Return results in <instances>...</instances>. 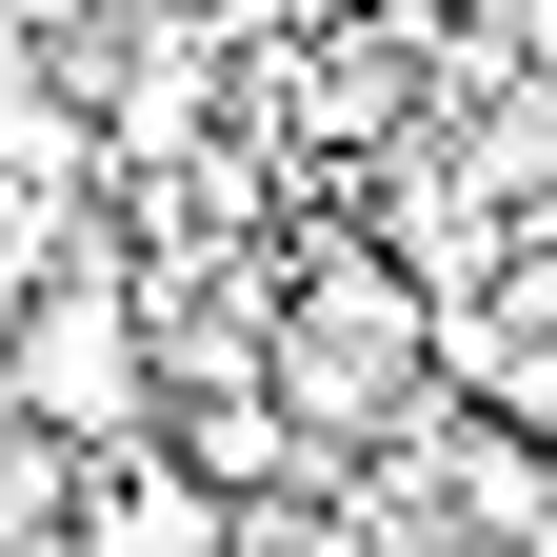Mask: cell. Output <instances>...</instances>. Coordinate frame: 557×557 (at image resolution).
<instances>
[{"instance_id":"obj_1","label":"cell","mask_w":557,"mask_h":557,"mask_svg":"<svg viewBox=\"0 0 557 557\" xmlns=\"http://www.w3.org/2000/svg\"><path fill=\"white\" fill-rule=\"evenodd\" d=\"M259 398L319 438V478H359L379 438L438 418V319L359 220H259Z\"/></svg>"},{"instance_id":"obj_2","label":"cell","mask_w":557,"mask_h":557,"mask_svg":"<svg viewBox=\"0 0 557 557\" xmlns=\"http://www.w3.org/2000/svg\"><path fill=\"white\" fill-rule=\"evenodd\" d=\"M139 418H160V379H139V299H120V239H100V199H81L60 259L0 299V438H21V458H120Z\"/></svg>"},{"instance_id":"obj_3","label":"cell","mask_w":557,"mask_h":557,"mask_svg":"<svg viewBox=\"0 0 557 557\" xmlns=\"http://www.w3.org/2000/svg\"><path fill=\"white\" fill-rule=\"evenodd\" d=\"M139 458H180V478H199L239 537H259V518H299V498H338V478H319V438H299L259 379H199V398H160V418H139Z\"/></svg>"}]
</instances>
